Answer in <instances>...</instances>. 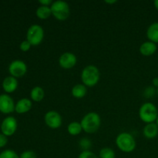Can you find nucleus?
I'll return each mask as SVG.
<instances>
[{
	"label": "nucleus",
	"instance_id": "obj_15",
	"mask_svg": "<svg viewBox=\"0 0 158 158\" xmlns=\"http://www.w3.org/2000/svg\"><path fill=\"white\" fill-rule=\"evenodd\" d=\"M143 134L146 138L154 139L158 135V127L156 123H148L143 129Z\"/></svg>",
	"mask_w": 158,
	"mask_h": 158
},
{
	"label": "nucleus",
	"instance_id": "obj_5",
	"mask_svg": "<svg viewBox=\"0 0 158 158\" xmlns=\"http://www.w3.org/2000/svg\"><path fill=\"white\" fill-rule=\"evenodd\" d=\"M52 15L59 21H65L70 14V9L67 2L62 0H58L52 2L50 6Z\"/></svg>",
	"mask_w": 158,
	"mask_h": 158
},
{
	"label": "nucleus",
	"instance_id": "obj_34",
	"mask_svg": "<svg viewBox=\"0 0 158 158\" xmlns=\"http://www.w3.org/2000/svg\"><path fill=\"white\" fill-rule=\"evenodd\" d=\"M157 96H158V88L157 89Z\"/></svg>",
	"mask_w": 158,
	"mask_h": 158
},
{
	"label": "nucleus",
	"instance_id": "obj_4",
	"mask_svg": "<svg viewBox=\"0 0 158 158\" xmlns=\"http://www.w3.org/2000/svg\"><path fill=\"white\" fill-rule=\"evenodd\" d=\"M116 145L118 149L124 153H131L135 150L137 143L134 137L127 132L120 133L116 138Z\"/></svg>",
	"mask_w": 158,
	"mask_h": 158
},
{
	"label": "nucleus",
	"instance_id": "obj_8",
	"mask_svg": "<svg viewBox=\"0 0 158 158\" xmlns=\"http://www.w3.org/2000/svg\"><path fill=\"white\" fill-rule=\"evenodd\" d=\"M45 123L51 129H58L61 127L62 117L58 112L55 110H49L44 116Z\"/></svg>",
	"mask_w": 158,
	"mask_h": 158
},
{
	"label": "nucleus",
	"instance_id": "obj_2",
	"mask_svg": "<svg viewBox=\"0 0 158 158\" xmlns=\"http://www.w3.org/2000/svg\"><path fill=\"white\" fill-rule=\"evenodd\" d=\"M100 74L98 68L94 65L85 66L81 72V80L86 87H93L98 83Z\"/></svg>",
	"mask_w": 158,
	"mask_h": 158
},
{
	"label": "nucleus",
	"instance_id": "obj_28",
	"mask_svg": "<svg viewBox=\"0 0 158 158\" xmlns=\"http://www.w3.org/2000/svg\"><path fill=\"white\" fill-rule=\"evenodd\" d=\"M7 137L3 134H0V148H3L7 143Z\"/></svg>",
	"mask_w": 158,
	"mask_h": 158
},
{
	"label": "nucleus",
	"instance_id": "obj_11",
	"mask_svg": "<svg viewBox=\"0 0 158 158\" xmlns=\"http://www.w3.org/2000/svg\"><path fill=\"white\" fill-rule=\"evenodd\" d=\"M15 104L12 97L8 94L0 95V112L3 114H10L15 110Z\"/></svg>",
	"mask_w": 158,
	"mask_h": 158
},
{
	"label": "nucleus",
	"instance_id": "obj_22",
	"mask_svg": "<svg viewBox=\"0 0 158 158\" xmlns=\"http://www.w3.org/2000/svg\"><path fill=\"white\" fill-rule=\"evenodd\" d=\"M0 158H20L19 156L12 150H5L0 153Z\"/></svg>",
	"mask_w": 158,
	"mask_h": 158
},
{
	"label": "nucleus",
	"instance_id": "obj_12",
	"mask_svg": "<svg viewBox=\"0 0 158 158\" xmlns=\"http://www.w3.org/2000/svg\"><path fill=\"white\" fill-rule=\"evenodd\" d=\"M32 106V100L28 98H22L15 103V111L19 114H26L30 110Z\"/></svg>",
	"mask_w": 158,
	"mask_h": 158
},
{
	"label": "nucleus",
	"instance_id": "obj_23",
	"mask_svg": "<svg viewBox=\"0 0 158 158\" xmlns=\"http://www.w3.org/2000/svg\"><path fill=\"white\" fill-rule=\"evenodd\" d=\"M79 145L83 151H89V149L92 146V142L89 139L86 138V137H83L80 140Z\"/></svg>",
	"mask_w": 158,
	"mask_h": 158
},
{
	"label": "nucleus",
	"instance_id": "obj_30",
	"mask_svg": "<svg viewBox=\"0 0 158 158\" xmlns=\"http://www.w3.org/2000/svg\"><path fill=\"white\" fill-rule=\"evenodd\" d=\"M152 84L154 87H157V89L158 88V77H155V78L153 79L152 80Z\"/></svg>",
	"mask_w": 158,
	"mask_h": 158
},
{
	"label": "nucleus",
	"instance_id": "obj_9",
	"mask_svg": "<svg viewBox=\"0 0 158 158\" xmlns=\"http://www.w3.org/2000/svg\"><path fill=\"white\" fill-rule=\"evenodd\" d=\"M17 127H18V123H17L16 119L13 117H7L2 122V133L6 137L12 136L16 131Z\"/></svg>",
	"mask_w": 158,
	"mask_h": 158
},
{
	"label": "nucleus",
	"instance_id": "obj_27",
	"mask_svg": "<svg viewBox=\"0 0 158 158\" xmlns=\"http://www.w3.org/2000/svg\"><path fill=\"white\" fill-rule=\"evenodd\" d=\"M31 46H31V44L27 41V40H24V41H23L20 43L19 48L23 52H28V51L30 49Z\"/></svg>",
	"mask_w": 158,
	"mask_h": 158
},
{
	"label": "nucleus",
	"instance_id": "obj_25",
	"mask_svg": "<svg viewBox=\"0 0 158 158\" xmlns=\"http://www.w3.org/2000/svg\"><path fill=\"white\" fill-rule=\"evenodd\" d=\"M78 158H98L94 152L90 151H83L79 155Z\"/></svg>",
	"mask_w": 158,
	"mask_h": 158
},
{
	"label": "nucleus",
	"instance_id": "obj_29",
	"mask_svg": "<svg viewBox=\"0 0 158 158\" xmlns=\"http://www.w3.org/2000/svg\"><path fill=\"white\" fill-rule=\"evenodd\" d=\"M39 2H40V4L41 5V6H51V5L52 4L53 2H52L51 0H40Z\"/></svg>",
	"mask_w": 158,
	"mask_h": 158
},
{
	"label": "nucleus",
	"instance_id": "obj_6",
	"mask_svg": "<svg viewBox=\"0 0 158 158\" xmlns=\"http://www.w3.org/2000/svg\"><path fill=\"white\" fill-rule=\"evenodd\" d=\"M44 39V29L41 26L33 24L30 26L26 32V40L31 46H39Z\"/></svg>",
	"mask_w": 158,
	"mask_h": 158
},
{
	"label": "nucleus",
	"instance_id": "obj_26",
	"mask_svg": "<svg viewBox=\"0 0 158 158\" xmlns=\"http://www.w3.org/2000/svg\"><path fill=\"white\" fill-rule=\"evenodd\" d=\"M20 158H37L36 154L33 151H26L22 153L19 156Z\"/></svg>",
	"mask_w": 158,
	"mask_h": 158
},
{
	"label": "nucleus",
	"instance_id": "obj_13",
	"mask_svg": "<svg viewBox=\"0 0 158 158\" xmlns=\"http://www.w3.org/2000/svg\"><path fill=\"white\" fill-rule=\"evenodd\" d=\"M157 49V44L151 41L144 42L140 46V52L143 56H151L154 55Z\"/></svg>",
	"mask_w": 158,
	"mask_h": 158
},
{
	"label": "nucleus",
	"instance_id": "obj_16",
	"mask_svg": "<svg viewBox=\"0 0 158 158\" xmlns=\"http://www.w3.org/2000/svg\"><path fill=\"white\" fill-rule=\"evenodd\" d=\"M147 37L149 41L154 43H158V22L150 25L147 30Z\"/></svg>",
	"mask_w": 158,
	"mask_h": 158
},
{
	"label": "nucleus",
	"instance_id": "obj_31",
	"mask_svg": "<svg viewBox=\"0 0 158 158\" xmlns=\"http://www.w3.org/2000/svg\"><path fill=\"white\" fill-rule=\"evenodd\" d=\"M105 2L107 3V4H114V3L117 2V1H116V0H112V1H109V0H106V1H105Z\"/></svg>",
	"mask_w": 158,
	"mask_h": 158
},
{
	"label": "nucleus",
	"instance_id": "obj_7",
	"mask_svg": "<svg viewBox=\"0 0 158 158\" xmlns=\"http://www.w3.org/2000/svg\"><path fill=\"white\" fill-rule=\"evenodd\" d=\"M9 72L11 76L15 78L22 77L27 72V66L23 60H13L9 66Z\"/></svg>",
	"mask_w": 158,
	"mask_h": 158
},
{
	"label": "nucleus",
	"instance_id": "obj_32",
	"mask_svg": "<svg viewBox=\"0 0 158 158\" xmlns=\"http://www.w3.org/2000/svg\"><path fill=\"white\" fill-rule=\"evenodd\" d=\"M154 7H155V9L158 11V0H155V1L154 2Z\"/></svg>",
	"mask_w": 158,
	"mask_h": 158
},
{
	"label": "nucleus",
	"instance_id": "obj_1",
	"mask_svg": "<svg viewBox=\"0 0 158 158\" xmlns=\"http://www.w3.org/2000/svg\"><path fill=\"white\" fill-rule=\"evenodd\" d=\"M80 123L84 132L86 134H94L100 129L101 118L97 113L89 112L83 116Z\"/></svg>",
	"mask_w": 158,
	"mask_h": 158
},
{
	"label": "nucleus",
	"instance_id": "obj_33",
	"mask_svg": "<svg viewBox=\"0 0 158 158\" xmlns=\"http://www.w3.org/2000/svg\"><path fill=\"white\" fill-rule=\"evenodd\" d=\"M156 124H157V127H158V117H157V120H156Z\"/></svg>",
	"mask_w": 158,
	"mask_h": 158
},
{
	"label": "nucleus",
	"instance_id": "obj_17",
	"mask_svg": "<svg viewBox=\"0 0 158 158\" xmlns=\"http://www.w3.org/2000/svg\"><path fill=\"white\" fill-rule=\"evenodd\" d=\"M87 93V87L83 83H78L73 86L71 89V94L73 97L77 99H82L86 95Z\"/></svg>",
	"mask_w": 158,
	"mask_h": 158
},
{
	"label": "nucleus",
	"instance_id": "obj_18",
	"mask_svg": "<svg viewBox=\"0 0 158 158\" xmlns=\"http://www.w3.org/2000/svg\"><path fill=\"white\" fill-rule=\"evenodd\" d=\"M44 89L41 86H34L30 92V98L34 102H40L44 99Z\"/></svg>",
	"mask_w": 158,
	"mask_h": 158
},
{
	"label": "nucleus",
	"instance_id": "obj_3",
	"mask_svg": "<svg viewBox=\"0 0 158 158\" xmlns=\"http://www.w3.org/2000/svg\"><path fill=\"white\" fill-rule=\"evenodd\" d=\"M139 117L147 124L154 123L158 117L157 106L151 102L143 103L139 109Z\"/></svg>",
	"mask_w": 158,
	"mask_h": 158
},
{
	"label": "nucleus",
	"instance_id": "obj_24",
	"mask_svg": "<svg viewBox=\"0 0 158 158\" xmlns=\"http://www.w3.org/2000/svg\"><path fill=\"white\" fill-rule=\"evenodd\" d=\"M156 93H157V90L155 89V87H154L153 86H148L144 89V91H143V96L146 98H151V97H154Z\"/></svg>",
	"mask_w": 158,
	"mask_h": 158
},
{
	"label": "nucleus",
	"instance_id": "obj_20",
	"mask_svg": "<svg viewBox=\"0 0 158 158\" xmlns=\"http://www.w3.org/2000/svg\"><path fill=\"white\" fill-rule=\"evenodd\" d=\"M67 131L69 134L72 136H77L83 131L80 122L73 121L69 123L67 127Z\"/></svg>",
	"mask_w": 158,
	"mask_h": 158
},
{
	"label": "nucleus",
	"instance_id": "obj_14",
	"mask_svg": "<svg viewBox=\"0 0 158 158\" xmlns=\"http://www.w3.org/2000/svg\"><path fill=\"white\" fill-rule=\"evenodd\" d=\"M18 87V80L16 78L9 76L6 77L2 81V88L6 93H12Z\"/></svg>",
	"mask_w": 158,
	"mask_h": 158
},
{
	"label": "nucleus",
	"instance_id": "obj_21",
	"mask_svg": "<svg viewBox=\"0 0 158 158\" xmlns=\"http://www.w3.org/2000/svg\"><path fill=\"white\" fill-rule=\"evenodd\" d=\"M100 158H115L116 154L113 149L110 148H102L99 153Z\"/></svg>",
	"mask_w": 158,
	"mask_h": 158
},
{
	"label": "nucleus",
	"instance_id": "obj_10",
	"mask_svg": "<svg viewBox=\"0 0 158 158\" xmlns=\"http://www.w3.org/2000/svg\"><path fill=\"white\" fill-rule=\"evenodd\" d=\"M59 65L64 69H70L76 66L77 63V58L75 54L66 52L62 54L59 58Z\"/></svg>",
	"mask_w": 158,
	"mask_h": 158
},
{
	"label": "nucleus",
	"instance_id": "obj_19",
	"mask_svg": "<svg viewBox=\"0 0 158 158\" xmlns=\"http://www.w3.org/2000/svg\"><path fill=\"white\" fill-rule=\"evenodd\" d=\"M35 15L40 19L46 20L52 15L50 6H40L35 11Z\"/></svg>",
	"mask_w": 158,
	"mask_h": 158
}]
</instances>
